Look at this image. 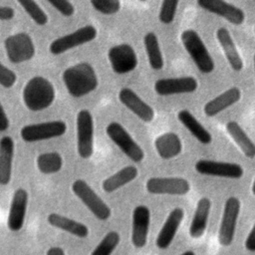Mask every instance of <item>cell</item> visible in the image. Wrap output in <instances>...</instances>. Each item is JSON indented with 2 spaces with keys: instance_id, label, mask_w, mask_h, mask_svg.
<instances>
[{
  "instance_id": "1",
  "label": "cell",
  "mask_w": 255,
  "mask_h": 255,
  "mask_svg": "<svg viewBox=\"0 0 255 255\" xmlns=\"http://www.w3.org/2000/svg\"><path fill=\"white\" fill-rule=\"evenodd\" d=\"M62 78L68 93L74 98L87 96L95 91L99 84L95 69L86 62L67 68L63 72Z\"/></svg>"
},
{
  "instance_id": "2",
  "label": "cell",
  "mask_w": 255,
  "mask_h": 255,
  "mask_svg": "<svg viewBox=\"0 0 255 255\" xmlns=\"http://www.w3.org/2000/svg\"><path fill=\"white\" fill-rule=\"evenodd\" d=\"M55 97L53 84L41 76L31 78L23 89V102L27 109L32 112L46 110L53 104Z\"/></svg>"
},
{
  "instance_id": "3",
  "label": "cell",
  "mask_w": 255,
  "mask_h": 255,
  "mask_svg": "<svg viewBox=\"0 0 255 255\" xmlns=\"http://www.w3.org/2000/svg\"><path fill=\"white\" fill-rule=\"evenodd\" d=\"M180 40L184 49L202 74H210L214 71V61L201 37L195 30H184L180 35Z\"/></svg>"
},
{
  "instance_id": "4",
  "label": "cell",
  "mask_w": 255,
  "mask_h": 255,
  "mask_svg": "<svg viewBox=\"0 0 255 255\" xmlns=\"http://www.w3.org/2000/svg\"><path fill=\"white\" fill-rule=\"evenodd\" d=\"M72 190L99 220L105 221L111 217L112 210L109 205L95 192L86 180H75L72 184Z\"/></svg>"
},
{
  "instance_id": "5",
  "label": "cell",
  "mask_w": 255,
  "mask_h": 255,
  "mask_svg": "<svg viewBox=\"0 0 255 255\" xmlns=\"http://www.w3.org/2000/svg\"><path fill=\"white\" fill-rule=\"evenodd\" d=\"M241 209V202L235 196L226 199L218 230V242L221 246L228 247L233 243L237 220Z\"/></svg>"
},
{
  "instance_id": "6",
  "label": "cell",
  "mask_w": 255,
  "mask_h": 255,
  "mask_svg": "<svg viewBox=\"0 0 255 255\" xmlns=\"http://www.w3.org/2000/svg\"><path fill=\"white\" fill-rule=\"evenodd\" d=\"M4 47L9 61L14 64L27 62L31 60L36 53L31 36L25 32L8 36L4 40Z\"/></svg>"
},
{
  "instance_id": "7",
  "label": "cell",
  "mask_w": 255,
  "mask_h": 255,
  "mask_svg": "<svg viewBox=\"0 0 255 255\" xmlns=\"http://www.w3.org/2000/svg\"><path fill=\"white\" fill-rule=\"evenodd\" d=\"M76 127L78 154L84 159L90 158L94 152V120L90 111H79Z\"/></svg>"
},
{
  "instance_id": "8",
  "label": "cell",
  "mask_w": 255,
  "mask_h": 255,
  "mask_svg": "<svg viewBox=\"0 0 255 255\" xmlns=\"http://www.w3.org/2000/svg\"><path fill=\"white\" fill-rule=\"evenodd\" d=\"M108 136L116 143L117 146L133 162H140L144 157L143 149L130 136L127 129L119 123L112 122L106 128Z\"/></svg>"
},
{
  "instance_id": "9",
  "label": "cell",
  "mask_w": 255,
  "mask_h": 255,
  "mask_svg": "<svg viewBox=\"0 0 255 255\" xmlns=\"http://www.w3.org/2000/svg\"><path fill=\"white\" fill-rule=\"evenodd\" d=\"M97 29L93 25L83 26L76 31L55 39L49 46V51L53 55L63 54L71 49L82 46L96 39Z\"/></svg>"
},
{
  "instance_id": "10",
  "label": "cell",
  "mask_w": 255,
  "mask_h": 255,
  "mask_svg": "<svg viewBox=\"0 0 255 255\" xmlns=\"http://www.w3.org/2000/svg\"><path fill=\"white\" fill-rule=\"evenodd\" d=\"M67 125L63 121H51L24 126L20 130L21 138L26 142H35L63 135Z\"/></svg>"
},
{
  "instance_id": "11",
  "label": "cell",
  "mask_w": 255,
  "mask_h": 255,
  "mask_svg": "<svg viewBox=\"0 0 255 255\" xmlns=\"http://www.w3.org/2000/svg\"><path fill=\"white\" fill-rule=\"evenodd\" d=\"M194 167L198 173L208 176L239 179L244 174V169L242 165L235 162L199 159L195 162Z\"/></svg>"
},
{
  "instance_id": "12",
  "label": "cell",
  "mask_w": 255,
  "mask_h": 255,
  "mask_svg": "<svg viewBox=\"0 0 255 255\" xmlns=\"http://www.w3.org/2000/svg\"><path fill=\"white\" fill-rule=\"evenodd\" d=\"M108 58L113 71L119 75L130 73L137 66L134 49L126 43L111 47L108 51Z\"/></svg>"
},
{
  "instance_id": "13",
  "label": "cell",
  "mask_w": 255,
  "mask_h": 255,
  "mask_svg": "<svg viewBox=\"0 0 255 255\" xmlns=\"http://www.w3.org/2000/svg\"><path fill=\"white\" fill-rule=\"evenodd\" d=\"M196 2L203 10L223 18L232 25L239 26L245 21L244 11L225 0H196Z\"/></svg>"
},
{
  "instance_id": "14",
  "label": "cell",
  "mask_w": 255,
  "mask_h": 255,
  "mask_svg": "<svg viewBox=\"0 0 255 255\" xmlns=\"http://www.w3.org/2000/svg\"><path fill=\"white\" fill-rule=\"evenodd\" d=\"M151 194L184 195L190 190V183L183 177H150L145 183Z\"/></svg>"
},
{
  "instance_id": "15",
  "label": "cell",
  "mask_w": 255,
  "mask_h": 255,
  "mask_svg": "<svg viewBox=\"0 0 255 255\" xmlns=\"http://www.w3.org/2000/svg\"><path fill=\"white\" fill-rule=\"evenodd\" d=\"M198 83L193 77H178L159 79L154 83V91L159 96H172L193 93L197 90Z\"/></svg>"
},
{
  "instance_id": "16",
  "label": "cell",
  "mask_w": 255,
  "mask_h": 255,
  "mask_svg": "<svg viewBox=\"0 0 255 255\" xmlns=\"http://www.w3.org/2000/svg\"><path fill=\"white\" fill-rule=\"evenodd\" d=\"M150 224V210L145 205H137L131 217V243L135 248H142L147 242Z\"/></svg>"
},
{
  "instance_id": "17",
  "label": "cell",
  "mask_w": 255,
  "mask_h": 255,
  "mask_svg": "<svg viewBox=\"0 0 255 255\" xmlns=\"http://www.w3.org/2000/svg\"><path fill=\"white\" fill-rule=\"evenodd\" d=\"M27 204H28V192L24 188L16 189L12 196L8 219H7V225L11 231L17 232L23 228V225L25 222Z\"/></svg>"
},
{
  "instance_id": "18",
  "label": "cell",
  "mask_w": 255,
  "mask_h": 255,
  "mask_svg": "<svg viewBox=\"0 0 255 255\" xmlns=\"http://www.w3.org/2000/svg\"><path fill=\"white\" fill-rule=\"evenodd\" d=\"M119 100L144 123H149L154 118L153 109L142 101L131 89L123 88L119 93Z\"/></svg>"
},
{
  "instance_id": "19",
  "label": "cell",
  "mask_w": 255,
  "mask_h": 255,
  "mask_svg": "<svg viewBox=\"0 0 255 255\" xmlns=\"http://www.w3.org/2000/svg\"><path fill=\"white\" fill-rule=\"evenodd\" d=\"M183 217L184 211L180 207H175L170 211L155 239V245L157 248L166 249L170 246Z\"/></svg>"
},
{
  "instance_id": "20",
  "label": "cell",
  "mask_w": 255,
  "mask_h": 255,
  "mask_svg": "<svg viewBox=\"0 0 255 255\" xmlns=\"http://www.w3.org/2000/svg\"><path fill=\"white\" fill-rule=\"evenodd\" d=\"M241 90L237 87H231L223 93H221L220 95H218L217 97L208 101L203 107V112L205 116L209 118L215 117L224 110L238 103L241 100Z\"/></svg>"
},
{
  "instance_id": "21",
  "label": "cell",
  "mask_w": 255,
  "mask_h": 255,
  "mask_svg": "<svg viewBox=\"0 0 255 255\" xmlns=\"http://www.w3.org/2000/svg\"><path fill=\"white\" fill-rule=\"evenodd\" d=\"M216 39L231 69L235 72H240L243 69V60L228 29L225 27L218 28L216 31Z\"/></svg>"
},
{
  "instance_id": "22",
  "label": "cell",
  "mask_w": 255,
  "mask_h": 255,
  "mask_svg": "<svg viewBox=\"0 0 255 255\" xmlns=\"http://www.w3.org/2000/svg\"><path fill=\"white\" fill-rule=\"evenodd\" d=\"M210 209L211 201L208 197H201L197 201L193 218L188 229L190 237L197 239L204 234L208 223Z\"/></svg>"
},
{
  "instance_id": "23",
  "label": "cell",
  "mask_w": 255,
  "mask_h": 255,
  "mask_svg": "<svg viewBox=\"0 0 255 255\" xmlns=\"http://www.w3.org/2000/svg\"><path fill=\"white\" fill-rule=\"evenodd\" d=\"M14 140L9 135L0 139V183L7 185L11 180L12 162L14 157Z\"/></svg>"
},
{
  "instance_id": "24",
  "label": "cell",
  "mask_w": 255,
  "mask_h": 255,
  "mask_svg": "<svg viewBox=\"0 0 255 255\" xmlns=\"http://www.w3.org/2000/svg\"><path fill=\"white\" fill-rule=\"evenodd\" d=\"M157 154L162 159H170L177 156L182 150V142L175 132H165L158 135L154 140Z\"/></svg>"
},
{
  "instance_id": "25",
  "label": "cell",
  "mask_w": 255,
  "mask_h": 255,
  "mask_svg": "<svg viewBox=\"0 0 255 255\" xmlns=\"http://www.w3.org/2000/svg\"><path fill=\"white\" fill-rule=\"evenodd\" d=\"M226 131L247 158H255V143L237 122H228L226 124Z\"/></svg>"
},
{
  "instance_id": "26",
  "label": "cell",
  "mask_w": 255,
  "mask_h": 255,
  "mask_svg": "<svg viewBox=\"0 0 255 255\" xmlns=\"http://www.w3.org/2000/svg\"><path fill=\"white\" fill-rule=\"evenodd\" d=\"M48 223L58 229L66 231L79 238H86L89 234V228L77 220L71 219L59 213H50L48 215Z\"/></svg>"
},
{
  "instance_id": "27",
  "label": "cell",
  "mask_w": 255,
  "mask_h": 255,
  "mask_svg": "<svg viewBox=\"0 0 255 255\" xmlns=\"http://www.w3.org/2000/svg\"><path fill=\"white\" fill-rule=\"evenodd\" d=\"M177 119L188 129V131L202 144H209L212 141L211 133L198 122V120L188 110L179 111L177 114Z\"/></svg>"
},
{
  "instance_id": "28",
  "label": "cell",
  "mask_w": 255,
  "mask_h": 255,
  "mask_svg": "<svg viewBox=\"0 0 255 255\" xmlns=\"http://www.w3.org/2000/svg\"><path fill=\"white\" fill-rule=\"evenodd\" d=\"M137 168L133 165H128L117 171L116 173L112 174L111 176L107 177L103 183H102V188L104 191L107 193H112L119 188L123 187L124 185L129 183L135 177L137 176Z\"/></svg>"
},
{
  "instance_id": "29",
  "label": "cell",
  "mask_w": 255,
  "mask_h": 255,
  "mask_svg": "<svg viewBox=\"0 0 255 255\" xmlns=\"http://www.w3.org/2000/svg\"><path fill=\"white\" fill-rule=\"evenodd\" d=\"M143 44L150 68L155 71L161 70L164 63L159 42L155 33L147 32L143 37Z\"/></svg>"
},
{
  "instance_id": "30",
  "label": "cell",
  "mask_w": 255,
  "mask_h": 255,
  "mask_svg": "<svg viewBox=\"0 0 255 255\" xmlns=\"http://www.w3.org/2000/svg\"><path fill=\"white\" fill-rule=\"evenodd\" d=\"M38 169L44 174H53L62 169L63 157L57 151L44 152L38 155L37 160Z\"/></svg>"
},
{
  "instance_id": "31",
  "label": "cell",
  "mask_w": 255,
  "mask_h": 255,
  "mask_svg": "<svg viewBox=\"0 0 255 255\" xmlns=\"http://www.w3.org/2000/svg\"><path fill=\"white\" fill-rule=\"evenodd\" d=\"M29 17L39 26H45L49 19L44 10L37 4L35 0H17Z\"/></svg>"
},
{
  "instance_id": "32",
  "label": "cell",
  "mask_w": 255,
  "mask_h": 255,
  "mask_svg": "<svg viewBox=\"0 0 255 255\" xmlns=\"http://www.w3.org/2000/svg\"><path fill=\"white\" fill-rule=\"evenodd\" d=\"M121 240V236L117 231L108 232L100 243L92 251V255H110L117 248Z\"/></svg>"
},
{
  "instance_id": "33",
  "label": "cell",
  "mask_w": 255,
  "mask_h": 255,
  "mask_svg": "<svg viewBox=\"0 0 255 255\" xmlns=\"http://www.w3.org/2000/svg\"><path fill=\"white\" fill-rule=\"evenodd\" d=\"M178 3L179 0H162L158 12V19L162 24L168 25L173 22L176 15Z\"/></svg>"
},
{
  "instance_id": "34",
  "label": "cell",
  "mask_w": 255,
  "mask_h": 255,
  "mask_svg": "<svg viewBox=\"0 0 255 255\" xmlns=\"http://www.w3.org/2000/svg\"><path fill=\"white\" fill-rule=\"evenodd\" d=\"M93 8L103 15L117 14L121 9V0H90Z\"/></svg>"
},
{
  "instance_id": "35",
  "label": "cell",
  "mask_w": 255,
  "mask_h": 255,
  "mask_svg": "<svg viewBox=\"0 0 255 255\" xmlns=\"http://www.w3.org/2000/svg\"><path fill=\"white\" fill-rule=\"evenodd\" d=\"M61 15L71 17L75 14V6L70 0H47Z\"/></svg>"
},
{
  "instance_id": "36",
  "label": "cell",
  "mask_w": 255,
  "mask_h": 255,
  "mask_svg": "<svg viewBox=\"0 0 255 255\" xmlns=\"http://www.w3.org/2000/svg\"><path fill=\"white\" fill-rule=\"evenodd\" d=\"M16 80H17L16 74L12 70H10L9 68L1 64L0 65V85L5 89H9L14 86V84L16 83Z\"/></svg>"
},
{
  "instance_id": "37",
  "label": "cell",
  "mask_w": 255,
  "mask_h": 255,
  "mask_svg": "<svg viewBox=\"0 0 255 255\" xmlns=\"http://www.w3.org/2000/svg\"><path fill=\"white\" fill-rule=\"evenodd\" d=\"M244 247L247 251L255 252V223L245 239Z\"/></svg>"
},
{
  "instance_id": "38",
  "label": "cell",
  "mask_w": 255,
  "mask_h": 255,
  "mask_svg": "<svg viewBox=\"0 0 255 255\" xmlns=\"http://www.w3.org/2000/svg\"><path fill=\"white\" fill-rule=\"evenodd\" d=\"M15 16V11L10 6H1L0 7V19L2 21H9Z\"/></svg>"
},
{
  "instance_id": "39",
  "label": "cell",
  "mask_w": 255,
  "mask_h": 255,
  "mask_svg": "<svg viewBox=\"0 0 255 255\" xmlns=\"http://www.w3.org/2000/svg\"><path fill=\"white\" fill-rule=\"evenodd\" d=\"M9 128V120L5 113L4 108H1V119H0V130L5 131Z\"/></svg>"
},
{
  "instance_id": "40",
  "label": "cell",
  "mask_w": 255,
  "mask_h": 255,
  "mask_svg": "<svg viewBox=\"0 0 255 255\" xmlns=\"http://www.w3.org/2000/svg\"><path fill=\"white\" fill-rule=\"evenodd\" d=\"M48 255H64L65 250L61 247H51L47 250Z\"/></svg>"
},
{
  "instance_id": "41",
  "label": "cell",
  "mask_w": 255,
  "mask_h": 255,
  "mask_svg": "<svg viewBox=\"0 0 255 255\" xmlns=\"http://www.w3.org/2000/svg\"><path fill=\"white\" fill-rule=\"evenodd\" d=\"M251 191L253 193V195L255 196V177L253 179V182H252V188H251Z\"/></svg>"
},
{
  "instance_id": "42",
  "label": "cell",
  "mask_w": 255,
  "mask_h": 255,
  "mask_svg": "<svg viewBox=\"0 0 255 255\" xmlns=\"http://www.w3.org/2000/svg\"><path fill=\"white\" fill-rule=\"evenodd\" d=\"M182 254H183V255H193V254H194V251H192V250H187V251H184Z\"/></svg>"
},
{
  "instance_id": "43",
  "label": "cell",
  "mask_w": 255,
  "mask_h": 255,
  "mask_svg": "<svg viewBox=\"0 0 255 255\" xmlns=\"http://www.w3.org/2000/svg\"><path fill=\"white\" fill-rule=\"evenodd\" d=\"M254 74H255V54H254Z\"/></svg>"
},
{
  "instance_id": "44",
  "label": "cell",
  "mask_w": 255,
  "mask_h": 255,
  "mask_svg": "<svg viewBox=\"0 0 255 255\" xmlns=\"http://www.w3.org/2000/svg\"><path fill=\"white\" fill-rule=\"evenodd\" d=\"M138 1H140V2H145V1H147V0H138Z\"/></svg>"
},
{
  "instance_id": "45",
  "label": "cell",
  "mask_w": 255,
  "mask_h": 255,
  "mask_svg": "<svg viewBox=\"0 0 255 255\" xmlns=\"http://www.w3.org/2000/svg\"><path fill=\"white\" fill-rule=\"evenodd\" d=\"M254 32H255V26H254Z\"/></svg>"
}]
</instances>
